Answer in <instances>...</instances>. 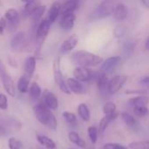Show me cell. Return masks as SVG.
<instances>
[{"label": "cell", "mask_w": 149, "mask_h": 149, "mask_svg": "<svg viewBox=\"0 0 149 149\" xmlns=\"http://www.w3.org/2000/svg\"><path fill=\"white\" fill-rule=\"evenodd\" d=\"M114 17L118 21H124L128 16V9L123 3H118L114 8L113 13Z\"/></svg>", "instance_id": "cell-14"}, {"label": "cell", "mask_w": 149, "mask_h": 149, "mask_svg": "<svg viewBox=\"0 0 149 149\" xmlns=\"http://www.w3.org/2000/svg\"><path fill=\"white\" fill-rule=\"evenodd\" d=\"M4 18L6 21L9 22V25L12 28L17 27L20 20L19 13L17 12V10L12 9V8L6 10V11L4 12Z\"/></svg>", "instance_id": "cell-12"}, {"label": "cell", "mask_w": 149, "mask_h": 149, "mask_svg": "<svg viewBox=\"0 0 149 149\" xmlns=\"http://www.w3.org/2000/svg\"><path fill=\"white\" fill-rule=\"evenodd\" d=\"M127 80V77L125 75H116L108 80L107 84V93L110 94H114L118 93L125 85Z\"/></svg>", "instance_id": "cell-6"}, {"label": "cell", "mask_w": 149, "mask_h": 149, "mask_svg": "<svg viewBox=\"0 0 149 149\" xmlns=\"http://www.w3.org/2000/svg\"><path fill=\"white\" fill-rule=\"evenodd\" d=\"M51 24L48 22L46 18L41 20L38 25V28L36 30V42L38 45V49L41 48L42 45L44 44L48 32L50 31Z\"/></svg>", "instance_id": "cell-5"}, {"label": "cell", "mask_w": 149, "mask_h": 149, "mask_svg": "<svg viewBox=\"0 0 149 149\" xmlns=\"http://www.w3.org/2000/svg\"><path fill=\"white\" fill-rule=\"evenodd\" d=\"M127 104L132 107L148 106V97L147 95H140V96L130 99L128 100Z\"/></svg>", "instance_id": "cell-22"}, {"label": "cell", "mask_w": 149, "mask_h": 149, "mask_svg": "<svg viewBox=\"0 0 149 149\" xmlns=\"http://www.w3.org/2000/svg\"><path fill=\"white\" fill-rule=\"evenodd\" d=\"M43 103L51 110H56L58 107V100L57 96L53 93L48 91L44 93Z\"/></svg>", "instance_id": "cell-13"}, {"label": "cell", "mask_w": 149, "mask_h": 149, "mask_svg": "<svg viewBox=\"0 0 149 149\" xmlns=\"http://www.w3.org/2000/svg\"><path fill=\"white\" fill-rule=\"evenodd\" d=\"M120 115H121L122 120L125 122V124H126L127 127H132V128H134V127H136V125H137V120H135V118H134L133 115H131V114H129L128 113H126V112L121 113Z\"/></svg>", "instance_id": "cell-28"}, {"label": "cell", "mask_w": 149, "mask_h": 149, "mask_svg": "<svg viewBox=\"0 0 149 149\" xmlns=\"http://www.w3.org/2000/svg\"><path fill=\"white\" fill-rule=\"evenodd\" d=\"M65 81H66L67 87L71 93H73L78 95H82L86 93V86L80 81L75 79L74 78H69Z\"/></svg>", "instance_id": "cell-10"}, {"label": "cell", "mask_w": 149, "mask_h": 149, "mask_svg": "<svg viewBox=\"0 0 149 149\" xmlns=\"http://www.w3.org/2000/svg\"><path fill=\"white\" fill-rule=\"evenodd\" d=\"M128 148L130 149H149L148 141H136L129 144Z\"/></svg>", "instance_id": "cell-34"}, {"label": "cell", "mask_w": 149, "mask_h": 149, "mask_svg": "<svg viewBox=\"0 0 149 149\" xmlns=\"http://www.w3.org/2000/svg\"><path fill=\"white\" fill-rule=\"evenodd\" d=\"M141 83L142 85H145V86H148L149 83V77L148 76H144L141 79Z\"/></svg>", "instance_id": "cell-41"}, {"label": "cell", "mask_w": 149, "mask_h": 149, "mask_svg": "<svg viewBox=\"0 0 149 149\" xmlns=\"http://www.w3.org/2000/svg\"><path fill=\"white\" fill-rule=\"evenodd\" d=\"M8 108V100L6 95L3 93H0V109L6 110Z\"/></svg>", "instance_id": "cell-37"}, {"label": "cell", "mask_w": 149, "mask_h": 149, "mask_svg": "<svg viewBox=\"0 0 149 149\" xmlns=\"http://www.w3.org/2000/svg\"><path fill=\"white\" fill-rule=\"evenodd\" d=\"M118 2L116 0H103L93 13V17L95 19H102L113 15L114 8Z\"/></svg>", "instance_id": "cell-3"}, {"label": "cell", "mask_w": 149, "mask_h": 149, "mask_svg": "<svg viewBox=\"0 0 149 149\" xmlns=\"http://www.w3.org/2000/svg\"><path fill=\"white\" fill-rule=\"evenodd\" d=\"M107 84H108V76L107 73L101 72L97 76V86L100 93H107Z\"/></svg>", "instance_id": "cell-21"}, {"label": "cell", "mask_w": 149, "mask_h": 149, "mask_svg": "<svg viewBox=\"0 0 149 149\" xmlns=\"http://www.w3.org/2000/svg\"><path fill=\"white\" fill-rule=\"evenodd\" d=\"M72 61L79 66H96L102 63L103 58L87 51H77L72 54Z\"/></svg>", "instance_id": "cell-2"}, {"label": "cell", "mask_w": 149, "mask_h": 149, "mask_svg": "<svg viewBox=\"0 0 149 149\" xmlns=\"http://www.w3.org/2000/svg\"><path fill=\"white\" fill-rule=\"evenodd\" d=\"M40 5L39 3H37L36 1L31 2V3H27L24 6V12L26 15L28 16H31L34 11L38 8V6Z\"/></svg>", "instance_id": "cell-30"}, {"label": "cell", "mask_w": 149, "mask_h": 149, "mask_svg": "<svg viewBox=\"0 0 149 149\" xmlns=\"http://www.w3.org/2000/svg\"><path fill=\"white\" fill-rule=\"evenodd\" d=\"M7 26V21L4 17H0V35H3V32Z\"/></svg>", "instance_id": "cell-40"}, {"label": "cell", "mask_w": 149, "mask_h": 149, "mask_svg": "<svg viewBox=\"0 0 149 149\" xmlns=\"http://www.w3.org/2000/svg\"><path fill=\"white\" fill-rule=\"evenodd\" d=\"M141 3L145 5L146 8H148L149 7V0H141Z\"/></svg>", "instance_id": "cell-43"}, {"label": "cell", "mask_w": 149, "mask_h": 149, "mask_svg": "<svg viewBox=\"0 0 149 149\" xmlns=\"http://www.w3.org/2000/svg\"><path fill=\"white\" fill-rule=\"evenodd\" d=\"M76 21V16L72 13H67L62 15L61 20H60V26L64 30H71L73 28Z\"/></svg>", "instance_id": "cell-15"}, {"label": "cell", "mask_w": 149, "mask_h": 149, "mask_svg": "<svg viewBox=\"0 0 149 149\" xmlns=\"http://www.w3.org/2000/svg\"><path fill=\"white\" fill-rule=\"evenodd\" d=\"M53 74H54V80L55 83L57 84V86L59 87V89L65 94L70 95L71 92L67 87L66 85V81L64 79V76L62 74L61 72V68H60V58L57 57L56 59L54 60L53 63Z\"/></svg>", "instance_id": "cell-4"}, {"label": "cell", "mask_w": 149, "mask_h": 149, "mask_svg": "<svg viewBox=\"0 0 149 149\" xmlns=\"http://www.w3.org/2000/svg\"><path fill=\"white\" fill-rule=\"evenodd\" d=\"M74 79L80 82H87L93 77V72L85 66H77L73 71Z\"/></svg>", "instance_id": "cell-9"}, {"label": "cell", "mask_w": 149, "mask_h": 149, "mask_svg": "<svg viewBox=\"0 0 149 149\" xmlns=\"http://www.w3.org/2000/svg\"><path fill=\"white\" fill-rule=\"evenodd\" d=\"M116 108V105L113 102H107L103 107V113L106 115H110L117 112Z\"/></svg>", "instance_id": "cell-33"}, {"label": "cell", "mask_w": 149, "mask_h": 149, "mask_svg": "<svg viewBox=\"0 0 149 149\" xmlns=\"http://www.w3.org/2000/svg\"><path fill=\"white\" fill-rule=\"evenodd\" d=\"M62 116H63V119L65 120V121L67 124H69L70 126L75 127L78 125V119L74 113H70V112H63Z\"/></svg>", "instance_id": "cell-29"}, {"label": "cell", "mask_w": 149, "mask_h": 149, "mask_svg": "<svg viewBox=\"0 0 149 149\" xmlns=\"http://www.w3.org/2000/svg\"><path fill=\"white\" fill-rule=\"evenodd\" d=\"M36 58L33 56H30L28 57L25 61H24V75L28 76L29 78L31 79L35 69H36Z\"/></svg>", "instance_id": "cell-17"}, {"label": "cell", "mask_w": 149, "mask_h": 149, "mask_svg": "<svg viewBox=\"0 0 149 149\" xmlns=\"http://www.w3.org/2000/svg\"><path fill=\"white\" fill-rule=\"evenodd\" d=\"M37 140L38 141V143L43 146L45 149H56L57 146L56 143L54 142V141H52L51 138L43 135V134H38L37 135Z\"/></svg>", "instance_id": "cell-20"}, {"label": "cell", "mask_w": 149, "mask_h": 149, "mask_svg": "<svg viewBox=\"0 0 149 149\" xmlns=\"http://www.w3.org/2000/svg\"><path fill=\"white\" fill-rule=\"evenodd\" d=\"M87 134H88V136H89V139H90L91 142L95 144L97 142V141H98V134H99L98 129L93 126L89 127L88 129H87Z\"/></svg>", "instance_id": "cell-31"}, {"label": "cell", "mask_w": 149, "mask_h": 149, "mask_svg": "<svg viewBox=\"0 0 149 149\" xmlns=\"http://www.w3.org/2000/svg\"><path fill=\"white\" fill-rule=\"evenodd\" d=\"M23 3H31V2H33V1H36V0H21Z\"/></svg>", "instance_id": "cell-45"}, {"label": "cell", "mask_w": 149, "mask_h": 149, "mask_svg": "<svg viewBox=\"0 0 149 149\" xmlns=\"http://www.w3.org/2000/svg\"><path fill=\"white\" fill-rule=\"evenodd\" d=\"M8 147L10 149H23V143L15 137H10L8 141Z\"/></svg>", "instance_id": "cell-32"}, {"label": "cell", "mask_w": 149, "mask_h": 149, "mask_svg": "<svg viewBox=\"0 0 149 149\" xmlns=\"http://www.w3.org/2000/svg\"><path fill=\"white\" fill-rule=\"evenodd\" d=\"M28 93H29L30 100H31V102H35V101H37V100L39 99V97L41 96L42 90H41L40 86H39L37 82H33V83H31V86H29Z\"/></svg>", "instance_id": "cell-18"}, {"label": "cell", "mask_w": 149, "mask_h": 149, "mask_svg": "<svg viewBox=\"0 0 149 149\" xmlns=\"http://www.w3.org/2000/svg\"><path fill=\"white\" fill-rule=\"evenodd\" d=\"M30 80H31V78H29L28 76L26 75H22L18 81H17V90L21 93H28V90H29V86H30Z\"/></svg>", "instance_id": "cell-24"}, {"label": "cell", "mask_w": 149, "mask_h": 149, "mask_svg": "<svg viewBox=\"0 0 149 149\" xmlns=\"http://www.w3.org/2000/svg\"><path fill=\"white\" fill-rule=\"evenodd\" d=\"M69 149H74V148H69Z\"/></svg>", "instance_id": "cell-46"}, {"label": "cell", "mask_w": 149, "mask_h": 149, "mask_svg": "<svg viewBox=\"0 0 149 149\" xmlns=\"http://www.w3.org/2000/svg\"><path fill=\"white\" fill-rule=\"evenodd\" d=\"M78 114L80 117V119L82 120L86 121V122L89 121L90 119H91L90 110H89L88 107L84 103L79 105V107H78Z\"/></svg>", "instance_id": "cell-26"}, {"label": "cell", "mask_w": 149, "mask_h": 149, "mask_svg": "<svg viewBox=\"0 0 149 149\" xmlns=\"http://www.w3.org/2000/svg\"><path fill=\"white\" fill-rule=\"evenodd\" d=\"M33 113L40 124L47 127L51 130L57 129L58 123L55 115L52 113V110L49 109L43 102H39L34 106Z\"/></svg>", "instance_id": "cell-1"}, {"label": "cell", "mask_w": 149, "mask_h": 149, "mask_svg": "<svg viewBox=\"0 0 149 149\" xmlns=\"http://www.w3.org/2000/svg\"><path fill=\"white\" fill-rule=\"evenodd\" d=\"M0 77L6 93L10 96L14 97L16 95V87L12 78L2 68H0Z\"/></svg>", "instance_id": "cell-7"}, {"label": "cell", "mask_w": 149, "mask_h": 149, "mask_svg": "<svg viewBox=\"0 0 149 149\" xmlns=\"http://www.w3.org/2000/svg\"><path fill=\"white\" fill-rule=\"evenodd\" d=\"M60 8H61V4L58 2H54L51 5L50 9L48 10V13H47V17H46V19L48 20V22L51 24H53L57 20V18L60 13Z\"/></svg>", "instance_id": "cell-16"}, {"label": "cell", "mask_w": 149, "mask_h": 149, "mask_svg": "<svg viewBox=\"0 0 149 149\" xmlns=\"http://www.w3.org/2000/svg\"><path fill=\"white\" fill-rule=\"evenodd\" d=\"M45 5H39L38 6V8L34 11V13L31 15V17H32V18L35 20V21H38V20H39L40 19V17L44 15V13H45Z\"/></svg>", "instance_id": "cell-36"}, {"label": "cell", "mask_w": 149, "mask_h": 149, "mask_svg": "<svg viewBox=\"0 0 149 149\" xmlns=\"http://www.w3.org/2000/svg\"><path fill=\"white\" fill-rule=\"evenodd\" d=\"M68 139H69V141L72 143L75 144L76 146H78L79 148H86V142H85V141L80 138V136L79 135L78 133H76L74 131L70 132L68 134Z\"/></svg>", "instance_id": "cell-27"}, {"label": "cell", "mask_w": 149, "mask_h": 149, "mask_svg": "<svg viewBox=\"0 0 149 149\" xmlns=\"http://www.w3.org/2000/svg\"><path fill=\"white\" fill-rule=\"evenodd\" d=\"M119 116V113L118 112H115L113 114H110V115H105L100 121V125H99V129H100V133H104L106 131V129L107 128V127L109 126V124L114 120L117 117Z\"/></svg>", "instance_id": "cell-19"}, {"label": "cell", "mask_w": 149, "mask_h": 149, "mask_svg": "<svg viewBox=\"0 0 149 149\" xmlns=\"http://www.w3.org/2000/svg\"><path fill=\"white\" fill-rule=\"evenodd\" d=\"M103 149H127V148L117 143H107L103 146Z\"/></svg>", "instance_id": "cell-38"}, {"label": "cell", "mask_w": 149, "mask_h": 149, "mask_svg": "<svg viewBox=\"0 0 149 149\" xmlns=\"http://www.w3.org/2000/svg\"><path fill=\"white\" fill-rule=\"evenodd\" d=\"M24 38V33L23 31H18L13 36L10 41V48L12 49V51H17L20 48V46L23 44Z\"/></svg>", "instance_id": "cell-23"}, {"label": "cell", "mask_w": 149, "mask_h": 149, "mask_svg": "<svg viewBox=\"0 0 149 149\" xmlns=\"http://www.w3.org/2000/svg\"><path fill=\"white\" fill-rule=\"evenodd\" d=\"M121 61V57L120 56H113L107 58L105 61H102L100 66V72L104 73L111 72Z\"/></svg>", "instance_id": "cell-8"}, {"label": "cell", "mask_w": 149, "mask_h": 149, "mask_svg": "<svg viewBox=\"0 0 149 149\" xmlns=\"http://www.w3.org/2000/svg\"></svg>", "instance_id": "cell-47"}, {"label": "cell", "mask_w": 149, "mask_h": 149, "mask_svg": "<svg viewBox=\"0 0 149 149\" xmlns=\"http://www.w3.org/2000/svg\"><path fill=\"white\" fill-rule=\"evenodd\" d=\"M79 40V38L76 34L71 35L62 43V45L60 46V52L62 54L71 52L77 46Z\"/></svg>", "instance_id": "cell-11"}, {"label": "cell", "mask_w": 149, "mask_h": 149, "mask_svg": "<svg viewBox=\"0 0 149 149\" xmlns=\"http://www.w3.org/2000/svg\"><path fill=\"white\" fill-rule=\"evenodd\" d=\"M77 7H78V3L75 0H68L63 5H61L60 13L62 15L67 14V13H72L77 9Z\"/></svg>", "instance_id": "cell-25"}, {"label": "cell", "mask_w": 149, "mask_h": 149, "mask_svg": "<svg viewBox=\"0 0 149 149\" xmlns=\"http://www.w3.org/2000/svg\"><path fill=\"white\" fill-rule=\"evenodd\" d=\"M145 47H146V50H149V38H146V41H145Z\"/></svg>", "instance_id": "cell-44"}, {"label": "cell", "mask_w": 149, "mask_h": 149, "mask_svg": "<svg viewBox=\"0 0 149 149\" xmlns=\"http://www.w3.org/2000/svg\"><path fill=\"white\" fill-rule=\"evenodd\" d=\"M133 108H134V113H135V115H137L139 117H146L148 114V108L147 106L134 107Z\"/></svg>", "instance_id": "cell-35"}, {"label": "cell", "mask_w": 149, "mask_h": 149, "mask_svg": "<svg viewBox=\"0 0 149 149\" xmlns=\"http://www.w3.org/2000/svg\"><path fill=\"white\" fill-rule=\"evenodd\" d=\"M125 33H126V29L124 26H117L113 31V34L116 38H121L124 36Z\"/></svg>", "instance_id": "cell-39"}, {"label": "cell", "mask_w": 149, "mask_h": 149, "mask_svg": "<svg viewBox=\"0 0 149 149\" xmlns=\"http://www.w3.org/2000/svg\"><path fill=\"white\" fill-rule=\"evenodd\" d=\"M6 134H7L6 129L0 126V137H3V136H4V135H6Z\"/></svg>", "instance_id": "cell-42"}]
</instances>
